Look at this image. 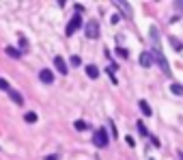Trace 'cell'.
<instances>
[{
  "mask_svg": "<svg viewBox=\"0 0 183 160\" xmlns=\"http://www.w3.org/2000/svg\"><path fill=\"white\" fill-rule=\"evenodd\" d=\"M24 119H26V123H35V121H37V112H32V110H30V112H26Z\"/></svg>",
  "mask_w": 183,
  "mask_h": 160,
  "instance_id": "obj_15",
  "label": "cell"
},
{
  "mask_svg": "<svg viewBox=\"0 0 183 160\" xmlns=\"http://www.w3.org/2000/svg\"><path fill=\"white\" fill-rule=\"evenodd\" d=\"M168 41H170V45H172V48H175L177 52H181V50H183V45H181V41H179L177 37H170Z\"/></svg>",
  "mask_w": 183,
  "mask_h": 160,
  "instance_id": "obj_14",
  "label": "cell"
},
{
  "mask_svg": "<svg viewBox=\"0 0 183 160\" xmlns=\"http://www.w3.org/2000/svg\"><path fill=\"white\" fill-rule=\"evenodd\" d=\"M93 143L97 145V147H106L108 143H110V136H108V132L101 128V130H95V134H93Z\"/></svg>",
  "mask_w": 183,
  "mask_h": 160,
  "instance_id": "obj_3",
  "label": "cell"
},
{
  "mask_svg": "<svg viewBox=\"0 0 183 160\" xmlns=\"http://www.w3.org/2000/svg\"><path fill=\"white\" fill-rule=\"evenodd\" d=\"M7 93H9V98L13 100V104H17V106H22V104H24V95H22L19 91H15V89H9Z\"/></svg>",
  "mask_w": 183,
  "mask_h": 160,
  "instance_id": "obj_6",
  "label": "cell"
},
{
  "mask_svg": "<svg viewBox=\"0 0 183 160\" xmlns=\"http://www.w3.org/2000/svg\"><path fill=\"white\" fill-rule=\"evenodd\" d=\"M125 141H127V145H131V147H134V145H136V141H134V139H131V136H127V139H125Z\"/></svg>",
  "mask_w": 183,
  "mask_h": 160,
  "instance_id": "obj_23",
  "label": "cell"
},
{
  "mask_svg": "<svg viewBox=\"0 0 183 160\" xmlns=\"http://www.w3.org/2000/svg\"><path fill=\"white\" fill-rule=\"evenodd\" d=\"M24 50H28V41L19 35V52H24Z\"/></svg>",
  "mask_w": 183,
  "mask_h": 160,
  "instance_id": "obj_18",
  "label": "cell"
},
{
  "mask_svg": "<svg viewBox=\"0 0 183 160\" xmlns=\"http://www.w3.org/2000/svg\"><path fill=\"white\" fill-rule=\"evenodd\" d=\"M73 128H76V130H86V128H88V123H86V121H82V119H78V121L73 123Z\"/></svg>",
  "mask_w": 183,
  "mask_h": 160,
  "instance_id": "obj_16",
  "label": "cell"
},
{
  "mask_svg": "<svg viewBox=\"0 0 183 160\" xmlns=\"http://www.w3.org/2000/svg\"><path fill=\"white\" fill-rule=\"evenodd\" d=\"M5 52H7L11 59H19V56H22V52H19L17 48H13V45H7V50H5Z\"/></svg>",
  "mask_w": 183,
  "mask_h": 160,
  "instance_id": "obj_11",
  "label": "cell"
},
{
  "mask_svg": "<svg viewBox=\"0 0 183 160\" xmlns=\"http://www.w3.org/2000/svg\"><path fill=\"white\" fill-rule=\"evenodd\" d=\"M151 56H153V63H157V65H159V69H162L166 76H170V67H168V61H166V56L162 54V50L155 48V50L151 52Z\"/></svg>",
  "mask_w": 183,
  "mask_h": 160,
  "instance_id": "obj_1",
  "label": "cell"
},
{
  "mask_svg": "<svg viewBox=\"0 0 183 160\" xmlns=\"http://www.w3.org/2000/svg\"><path fill=\"white\" fill-rule=\"evenodd\" d=\"M86 76L90 80H97L99 78V67L97 65H86Z\"/></svg>",
  "mask_w": 183,
  "mask_h": 160,
  "instance_id": "obj_8",
  "label": "cell"
},
{
  "mask_svg": "<svg viewBox=\"0 0 183 160\" xmlns=\"http://www.w3.org/2000/svg\"><path fill=\"white\" fill-rule=\"evenodd\" d=\"M84 35H86L88 39H97V37H99V24H97L95 20H90L88 24L84 26Z\"/></svg>",
  "mask_w": 183,
  "mask_h": 160,
  "instance_id": "obj_4",
  "label": "cell"
},
{
  "mask_svg": "<svg viewBox=\"0 0 183 160\" xmlns=\"http://www.w3.org/2000/svg\"><path fill=\"white\" fill-rule=\"evenodd\" d=\"M71 65H73V67H80V65H82V59H80V56H71Z\"/></svg>",
  "mask_w": 183,
  "mask_h": 160,
  "instance_id": "obj_21",
  "label": "cell"
},
{
  "mask_svg": "<svg viewBox=\"0 0 183 160\" xmlns=\"http://www.w3.org/2000/svg\"><path fill=\"white\" fill-rule=\"evenodd\" d=\"M175 7L177 9H183V2H175Z\"/></svg>",
  "mask_w": 183,
  "mask_h": 160,
  "instance_id": "obj_24",
  "label": "cell"
},
{
  "mask_svg": "<svg viewBox=\"0 0 183 160\" xmlns=\"http://www.w3.org/2000/svg\"><path fill=\"white\" fill-rule=\"evenodd\" d=\"M58 158H60V156H58V154H50V156H45V158H43V160H58Z\"/></svg>",
  "mask_w": 183,
  "mask_h": 160,
  "instance_id": "obj_22",
  "label": "cell"
},
{
  "mask_svg": "<svg viewBox=\"0 0 183 160\" xmlns=\"http://www.w3.org/2000/svg\"><path fill=\"white\" fill-rule=\"evenodd\" d=\"M117 54H119L121 59H127V50H125V48H121V45L117 48Z\"/></svg>",
  "mask_w": 183,
  "mask_h": 160,
  "instance_id": "obj_20",
  "label": "cell"
},
{
  "mask_svg": "<svg viewBox=\"0 0 183 160\" xmlns=\"http://www.w3.org/2000/svg\"><path fill=\"white\" fill-rule=\"evenodd\" d=\"M138 132H140V136H149V130H147V126L142 121H138Z\"/></svg>",
  "mask_w": 183,
  "mask_h": 160,
  "instance_id": "obj_17",
  "label": "cell"
},
{
  "mask_svg": "<svg viewBox=\"0 0 183 160\" xmlns=\"http://www.w3.org/2000/svg\"><path fill=\"white\" fill-rule=\"evenodd\" d=\"M54 67H56V72H60L63 76H67V72H69V67H67L63 56H54Z\"/></svg>",
  "mask_w": 183,
  "mask_h": 160,
  "instance_id": "obj_5",
  "label": "cell"
},
{
  "mask_svg": "<svg viewBox=\"0 0 183 160\" xmlns=\"http://www.w3.org/2000/svg\"><path fill=\"white\" fill-rule=\"evenodd\" d=\"M170 91L175 95H183V84H179V82H172L170 84Z\"/></svg>",
  "mask_w": 183,
  "mask_h": 160,
  "instance_id": "obj_12",
  "label": "cell"
},
{
  "mask_svg": "<svg viewBox=\"0 0 183 160\" xmlns=\"http://www.w3.org/2000/svg\"><path fill=\"white\" fill-rule=\"evenodd\" d=\"M117 7H119V9H123V15L131 17V11H129V5H127V2H119V0H117Z\"/></svg>",
  "mask_w": 183,
  "mask_h": 160,
  "instance_id": "obj_13",
  "label": "cell"
},
{
  "mask_svg": "<svg viewBox=\"0 0 183 160\" xmlns=\"http://www.w3.org/2000/svg\"><path fill=\"white\" fill-rule=\"evenodd\" d=\"M39 78H41V82H45V84H52V82H54L52 69H41V72H39Z\"/></svg>",
  "mask_w": 183,
  "mask_h": 160,
  "instance_id": "obj_7",
  "label": "cell"
},
{
  "mask_svg": "<svg viewBox=\"0 0 183 160\" xmlns=\"http://www.w3.org/2000/svg\"><path fill=\"white\" fill-rule=\"evenodd\" d=\"M9 89H11V84H9L5 78H0V91H9Z\"/></svg>",
  "mask_w": 183,
  "mask_h": 160,
  "instance_id": "obj_19",
  "label": "cell"
},
{
  "mask_svg": "<svg viewBox=\"0 0 183 160\" xmlns=\"http://www.w3.org/2000/svg\"><path fill=\"white\" fill-rule=\"evenodd\" d=\"M138 106H140V110H142V115H144V117H151V115H153L151 106H149V104H147L144 100H140V102H138Z\"/></svg>",
  "mask_w": 183,
  "mask_h": 160,
  "instance_id": "obj_10",
  "label": "cell"
},
{
  "mask_svg": "<svg viewBox=\"0 0 183 160\" xmlns=\"http://www.w3.org/2000/svg\"><path fill=\"white\" fill-rule=\"evenodd\" d=\"M140 65H142V67H151V65H153L151 52H142V54H140Z\"/></svg>",
  "mask_w": 183,
  "mask_h": 160,
  "instance_id": "obj_9",
  "label": "cell"
},
{
  "mask_svg": "<svg viewBox=\"0 0 183 160\" xmlns=\"http://www.w3.org/2000/svg\"><path fill=\"white\" fill-rule=\"evenodd\" d=\"M78 28H82V15H73L71 20H69V24H67V28H65V35L67 37H71V35H76V30Z\"/></svg>",
  "mask_w": 183,
  "mask_h": 160,
  "instance_id": "obj_2",
  "label": "cell"
}]
</instances>
